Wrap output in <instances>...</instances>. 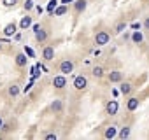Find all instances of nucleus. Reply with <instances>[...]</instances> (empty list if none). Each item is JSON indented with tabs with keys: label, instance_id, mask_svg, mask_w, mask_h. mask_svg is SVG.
Instances as JSON below:
<instances>
[{
	"label": "nucleus",
	"instance_id": "39448f33",
	"mask_svg": "<svg viewBox=\"0 0 149 140\" xmlns=\"http://www.w3.org/2000/svg\"><path fill=\"white\" fill-rule=\"evenodd\" d=\"M33 30H35V37H37V40H39V42H44V40H46V37H47V33H46L40 26H37V25L33 26Z\"/></svg>",
	"mask_w": 149,
	"mask_h": 140
},
{
	"label": "nucleus",
	"instance_id": "2eb2a0df",
	"mask_svg": "<svg viewBox=\"0 0 149 140\" xmlns=\"http://www.w3.org/2000/svg\"><path fill=\"white\" fill-rule=\"evenodd\" d=\"M132 39H133V42H135V44H140V42L144 40V37H142V33H140L139 30H137V32L132 35Z\"/></svg>",
	"mask_w": 149,
	"mask_h": 140
},
{
	"label": "nucleus",
	"instance_id": "aec40b11",
	"mask_svg": "<svg viewBox=\"0 0 149 140\" xmlns=\"http://www.w3.org/2000/svg\"><path fill=\"white\" fill-rule=\"evenodd\" d=\"M18 93H19V88H18L16 84H13V86L9 88V95H11V96H16Z\"/></svg>",
	"mask_w": 149,
	"mask_h": 140
},
{
	"label": "nucleus",
	"instance_id": "f257e3e1",
	"mask_svg": "<svg viewBox=\"0 0 149 140\" xmlns=\"http://www.w3.org/2000/svg\"><path fill=\"white\" fill-rule=\"evenodd\" d=\"M60 70H61L63 76H67V74H70L72 70H74V63H72L70 60H65V61L60 63Z\"/></svg>",
	"mask_w": 149,
	"mask_h": 140
},
{
	"label": "nucleus",
	"instance_id": "dca6fc26",
	"mask_svg": "<svg viewBox=\"0 0 149 140\" xmlns=\"http://www.w3.org/2000/svg\"><path fill=\"white\" fill-rule=\"evenodd\" d=\"M76 9L81 12V11H84L86 9V0H76Z\"/></svg>",
	"mask_w": 149,
	"mask_h": 140
},
{
	"label": "nucleus",
	"instance_id": "cd10ccee",
	"mask_svg": "<svg viewBox=\"0 0 149 140\" xmlns=\"http://www.w3.org/2000/svg\"><path fill=\"white\" fill-rule=\"evenodd\" d=\"M68 2H74V0H61V4H65V6H67Z\"/></svg>",
	"mask_w": 149,
	"mask_h": 140
},
{
	"label": "nucleus",
	"instance_id": "1a4fd4ad",
	"mask_svg": "<svg viewBox=\"0 0 149 140\" xmlns=\"http://www.w3.org/2000/svg\"><path fill=\"white\" fill-rule=\"evenodd\" d=\"M28 26H32V18H30V16H25V18L19 21V28H21V30H26Z\"/></svg>",
	"mask_w": 149,
	"mask_h": 140
},
{
	"label": "nucleus",
	"instance_id": "f3484780",
	"mask_svg": "<svg viewBox=\"0 0 149 140\" xmlns=\"http://www.w3.org/2000/svg\"><path fill=\"white\" fill-rule=\"evenodd\" d=\"M119 89H121V93H123V95H128V93H130V91H132V86H130V84H128V82H123V84H121V88H119Z\"/></svg>",
	"mask_w": 149,
	"mask_h": 140
},
{
	"label": "nucleus",
	"instance_id": "4468645a",
	"mask_svg": "<svg viewBox=\"0 0 149 140\" xmlns=\"http://www.w3.org/2000/svg\"><path fill=\"white\" fill-rule=\"evenodd\" d=\"M116 137V126H109L105 130V138H114Z\"/></svg>",
	"mask_w": 149,
	"mask_h": 140
},
{
	"label": "nucleus",
	"instance_id": "412c9836",
	"mask_svg": "<svg viewBox=\"0 0 149 140\" xmlns=\"http://www.w3.org/2000/svg\"><path fill=\"white\" fill-rule=\"evenodd\" d=\"M119 137H121V138H128V137H130V128H128V126H125V128L121 130Z\"/></svg>",
	"mask_w": 149,
	"mask_h": 140
},
{
	"label": "nucleus",
	"instance_id": "393cba45",
	"mask_svg": "<svg viewBox=\"0 0 149 140\" xmlns=\"http://www.w3.org/2000/svg\"><path fill=\"white\" fill-rule=\"evenodd\" d=\"M16 4V0H4V6L6 7H11V6H14Z\"/></svg>",
	"mask_w": 149,
	"mask_h": 140
},
{
	"label": "nucleus",
	"instance_id": "c85d7f7f",
	"mask_svg": "<svg viewBox=\"0 0 149 140\" xmlns=\"http://www.w3.org/2000/svg\"><path fill=\"white\" fill-rule=\"evenodd\" d=\"M144 25H146V28H149V18L146 19V23H144Z\"/></svg>",
	"mask_w": 149,
	"mask_h": 140
},
{
	"label": "nucleus",
	"instance_id": "0eeeda50",
	"mask_svg": "<svg viewBox=\"0 0 149 140\" xmlns=\"http://www.w3.org/2000/svg\"><path fill=\"white\" fill-rule=\"evenodd\" d=\"M107 112H109L111 116H114V114L118 112V102H116V100H111V102L107 103Z\"/></svg>",
	"mask_w": 149,
	"mask_h": 140
},
{
	"label": "nucleus",
	"instance_id": "b1692460",
	"mask_svg": "<svg viewBox=\"0 0 149 140\" xmlns=\"http://www.w3.org/2000/svg\"><path fill=\"white\" fill-rule=\"evenodd\" d=\"M32 7H33V2H32V0H26V2H25V9H26V11H30Z\"/></svg>",
	"mask_w": 149,
	"mask_h": 140
},
{
	"label": "nucleus",
	"instance_id": "a211bd4d",
	"mask_svg": "<svg viewBox=\"0 0 149 140\" xmlns=\"http://www.w3.org/2000/svg\"><path fill=\"white\" fill-rule=\"evenodd\" d=\"M51 109H53L54 112H60V110H61V102H60V100H54V102L51 103Z\"/></svg>",
	"mask_w": 149,
	"mask_h": 140
},
{
	"label": "nucleus",
	"instance_id": "20e7f679",
	"mask_svg": "<svg viewBox=\"0 0 149 140\" xmlns=\"http://www.w3.org/2000/svg\"><path fill=\"white\" fill-rule=\"evenodd\" d=\"M53 86L58 88V89L65 88V86H67V79H65V76H56V77L53 79Z\"/></svg>",
	"mask_w": 149,
	"mask_h": 140
},
{
	"label": "nucleus",
	"instance_id": "9b49d317",
	"mask_svg": "<svg viewBox=\"0 0 149 140\" xmlns=\"http://www.w3.org/2000/svg\"><path fill=\"white\" fill-rule=\"evenodd\" d=\"M4 33L7 35V37H11V35H14L16 33V25L14 23H9L6 28H4Z\"/></svg>",
	"mask_w": 149,
	"mask_h": 140
},
{
	"label": "nucleus",
	"instance_id": "9d476101",
	"mask_svg": "<svg viewBox=\"0 0 149 140\" xmlns=\"http://www.w3.org/2000/svg\"><path fill=\"white\" fill-rule=\"evenodd\" d=\"M26 61H28V58H26V54H23V53H19V54L16 56V65H18V67H25V65H26Z\"/></svg>",
	"mask_w": 149,
	"mask_h": 140
},
{
	"label": "nucleus",
	"instance_id": "6e6552de",
	"mask_svg": "<svg viewBox=\"0 0 149 140\" xmlns=\"http://www.w3.org/2000/svg\"><path fill=\"white\" fill-rule=\"evenodd\" d=\"M121 79H123V76H121V72H118V70H114V72L109 74V81L111 82H119Z\"/></svg>",
	"mask_w": 149,
	"mask_h": 140
},
{
	"label": "nucleus",
	"instance_id": "ddd939ff",
	"mask_svg": "<svg viewBox=\"0 0 149 140\" xmlns=\"http://www.w3.org/2000/svg\"><path fill=\"white\" fill-rule=\"evenodd\" d=\"M139 109V100L137 98H130L128 100V110H137Z\"/></svg>",
	"mask_w": 149,
	"mask_h": 140
},
{
	"label": "nucleus",
	"instance_id": "5701e85b",
	"mask_svg": "<svg viewBox=\"0 0 149 140\" xmlns=\"http://www.w3.org/2000/svg\"><path fill=\"white\" fill-rule=\"evenodd\" d=\"M125 28H126V25H125V23H119V25L116 26V32H118V33H121V32H123Z\"/></svg>",
	"mask_w": 149,
	"mask_h": 140
},
{
	"label": "nucleus",
	"instance_id": "f8f14e48",
	"mask_svg": "<svg viewBox=\"0 0 149 140\" xmlns=\"http://www.w3.org/2000/svg\"><path fill=\"white\" fill-rule=\"evenodd\" d=\"M67 12V6L63 4V6H60V7H54V11H53V14L54 16H63Z\"/></svg>",
	"mask_w": 149,
	"mask_h": 140
},
{
	"label": "nucleus",
	"instance_id": "c756f323",
	"mask_svg": "<svg viewBox=\"0 0 149 140\" xmlns=\"http://www.w3.org/2000/svg\"><path fill=\"white\" fill-rule=\"evenodd\" d=\"M2 126H4V121H2V119H0V128H2Z\"/></svg>",
	"mask_w": 149,
	"mask_h": 140
},
{
	"label": "nucleus",
	"instance_id": "a878e982",
	"mask_svg": "<svg viewBox=\"0 0 149 140\" xmlns=\"http://www.w3.org/2000/svg\"><path fill=\"white\" fill-rule=\"evenodd\" d=\"M46 138H47V140H54L56 135H54V133H49V135H46Z\"/></svg>",
	"mask_w": 149,
	"mask_h": 140
},
{
	"label": "nucleus",
	"instance_id": "f03ea898",
	"mask_svg": "<svg viewBox=\"0 0 149 140\" xmlns=\"http://www.w3.org/2000/svg\"><path fill=\"white\" fill-rule=\"evenodd\" d=\"M107 42H109V33L98 32V33L95 35V44H97V46H105Z\"/></svg>",
	"mask_w": 149,
	"mask_h": 140
},
{
	"label": "nucleus",
	"instance_id": "7c9ffc66",
	"mask_svg": "<svg viewBox=\"0 0 149 140\" xmlns=\"http://www.w3.org/2000/svg\"><path fill=\"white\" fill-rule=\"evenodd\" d=\"M0 47H2V46H0Z\"/></svg>",
	"mask_w": 149,
	"mask_h": 140
},
{
	"label": "nucleus",
	"instance_id": "423d86ee",
	"mask_svg": "<svg viewBox=\"0 0 149 140\" xmlns=\"http://www.w3.org/2000/svg\"><path fill=\"white\" fill-rule=\"evenodd\" d=\"M42 58H44L46 61L54 60V49H53V47H44V51H42Z\"/></svg>",
	"mask_w": 149,
	"mask_h": 140
},
{
	"label": "nucleus",
	"instance_id": "4be33fe9",
	"mask_svg": "<svg viewBox=\"0 0 149 140\" xmlns=\"http://www.w3.org/2000/svg\"><path fill=\"white\" fill-rule=\"evenodd\" d=\"M56 4H58V2H56V0H51V2L47 4V12H49V14H53V11H54V7H56Z\"/></svg>",
	"mask_w": 149,
	"mask_h": 140
},
{
	"label": "nucleus",
	"instance_id": "6ab92c4d",
	"mask_svg": "<svg viewBox=\"0 0 149 140\" xmlns=\"http://www.w3.org/2000/svg\"><path fill=\"white\" fill-rule=\"evenodd\" d=\"M93 76H95V77H102V76H104L102 67H95V68H93Z\"/></svg>",
	"mask_w": 149,
	"mask_h": 140
},
{
	"label": "nucleus",
	"instance_id": "bb28decb",
	"mask_svg": "<svg viewBox=\"0 0 149 140\" xmlns=\"http://www.w3.org/2000/svg\"><path fill=\"white\" fill-rule=\"evenodd\" d=\"M25 54H28V56H33V53H32V49H28V47L25 49Z\"/></svg>",
	"mask_w": 149,
	"mask_h": 140
},
{
	"label": "nucleus",
	"instance_id": "7ed1b4c3",
	"mask_svg": "<svg viewBox=\"0 0 149 140\" xmlns=\"http://www.w3.org/2000/svg\"><path fill=\"white\" fill-rule=\"evenodd\" d=\"M74 86H76V89H84L88 86V79L84 76H79V77L74 79Z\"/></svg>",
	"mask_w": 149,
	"mask_h": 140
}]
</instances>
